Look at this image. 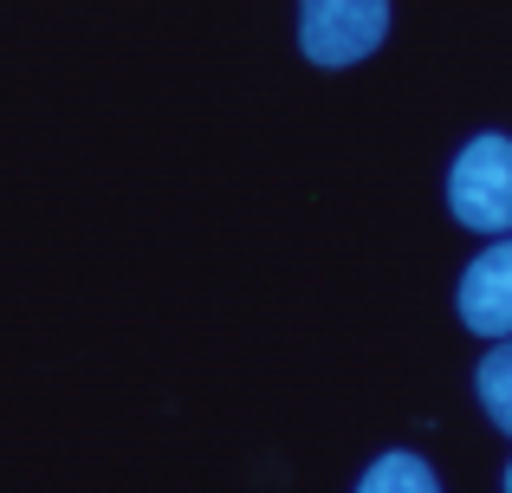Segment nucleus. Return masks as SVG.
Returning a JSON list of instances; mask_svg holds the SVG:
<instances>
[{
  "label": "nucleus",
  "instance_id": "5",
  "mask_svg": "<svg viewBox=\"0 0 512 493\" xmlns=\"http://www.w3.org/2000/svg\"><path fill=\"white\" fill-rule=\"evenodd\" d=\"M474 390H480V403H487V416L512 435V338H506V344H493V351L480 357Z\"/></svg>",
  "mask_w": 512,
  "mask_h": 493
},
{
  "label": "nucleus",
  "instance_id": "2",
  "mask_svg": "<svg viewBox=\"0 0 512 493\" xmlns=\"http://www.w3.org/2000/svg\"><path fill=\"white\" fill-rule=\"evenodd\" d=\"M389 0H299V46L312 65H357L383 46Z\"/></svg>",
  "mask_w": 512,
  "mask_h": 493
},
{
  "label": "nucleus",
  "instance_id": "6",
  "mask_svg": "<svg viewBox=\"0 0 512 493\" xmlns=\"http://www.w3.org/2000/svg\"><path fill=\"white\" fill-rule=\"evenodd\" d=\"M506 487H512V468H506Z\"/></svg>",
  "mask_w": 512,
  "mask_h": 493
},
{
  "label": "nucleus",
  "instance_id": "3",
  "mask_svg": "<svg viewBox=\"0 0 512 493\" xmlns=\"http://www.w3.org/2000/svg\"><path fill=\"white\" fill-rule=\"evenodd\" d=\"M461 325L480 338H512V241H493L461 273Z\"/></svg>",
  "mask_w": 512,
  "mask_h": 493
},
{
  "label": "nucleus",
  "instance_id": "1",
  "mask_svg": "<svg viewBox=\"0 0 512 493\" xmlns=\"http://www.w3.org/2000/svg\"><path fill=\"white\" fill-rule=\"evenodd\" d=\"M448 208L474 234H512V137H474L454 156Z\"/></svg>",
  "mask_w": 512,
  "mask_h": 493
},
{
  "label": "nucleus",
  "instance_id": "4",
  "mask_svg": "<svg viewBox=\"0 0 512 493\" xmlns=\"http://www.w3.org/2000/svg\"><path fill=\"white\" fill-rule=\"evenodd\" d=\"M363 493H435V468L428 461H415V455H383L376 468H363Z\"/></svg>",
  "mask_w": 512,
  "mask_h": 493
}]
</instances>
